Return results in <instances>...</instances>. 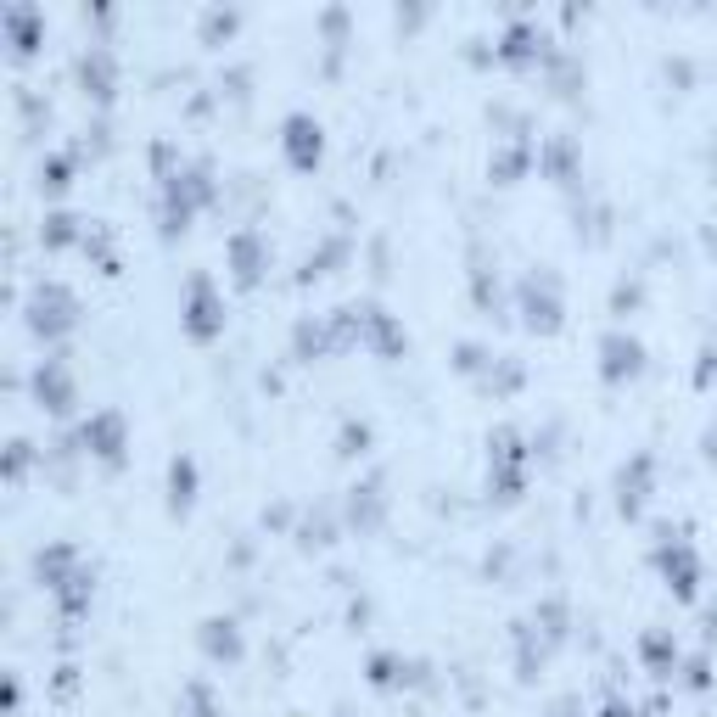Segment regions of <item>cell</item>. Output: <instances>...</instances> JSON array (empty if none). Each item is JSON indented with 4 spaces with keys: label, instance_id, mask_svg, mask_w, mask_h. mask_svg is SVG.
<instances>
[{
    "label": "cell",
    "instance_id": "cell-1",
    "mask_svg": "<svg viewBox=\"0 0 717 717\" xmlns=\"http://www.w3.org/2000/svg\"><path fill=\"white\" fill-rule=\"evenodd\" d=\"M185 331L197 342L219 337L225 331V303H219V292H213V281H191V292H185Z\"/></svg>",
    "mask_w": 717,
    "mask_h": 717
},
{
    "label": "cell",
    "instance_id": "cell-2",
    "mask_svg": "<svg viewBox=\"0 0 717 717\" xmlns=\"http://www.w3.org/2000/svg\"><path fill=\"white\" fill-rule=\"evenodd\" d=\"M29 325L40 331V337H62L73 325V297H68V286H40L34 292V303H29Z\"/></svg>",
    "mask_w": 717,
    "mask_h": 717
},
{
    "label": "cell",
    "instance_id": "cell-3",
    "mask_svg": "<svg viewBox=\"0 0 717 717\" xmlns=\"http://www.w3.org/2000/svg\"><path fill=\"white\" fill-rule=\"evenodd\" d=\"M79 443H85V449L96 454V460L118 465V454H124V421H118L113 409H101V415H90V421H85Z\"/></svg>",
    "mask_w": 717,
    "mask_h": 717
},
{
    "label": "cell",
    "instance_id": "cell-4",
    "mask_svg": "<svg viewBox=\"0 0 717 717\" xmlns=\"http://www.w3.org/2000/svg\"><path fill=\"white\" fill-rule=\"evenodd\" d=\"M600 370H605V381H622V376H639V359H645V348L633 337H622V331H611V337L600 342Z\"/></svg>",
    "mask_w": 717,
    "mask_h": 717
},
{
    "label": "cell",
    "instance_id": "cell-5",
    "mask_svg": "<svg viewBox=\"0 0 717 717\" xmlns=\"http://www.w3.org/2000/svg\"><path fill=\"white\" fill-rule=\"evenodd\" d=\"M320 124H314V118H286V157H292L297 169H314V163H320Z\"/></svg>",
    "mask_w": 717,
    "mask_h": 717
},
{
    "label": "cell",
    "instance_id": "cell-6",
    "mask_svg": "<svg viewBox=\"0 0 717 717\" xmlns=\"http://www.w3.org/2000/svg\"><path fill=\"white\" fill-rule=\"evenodd\" d=\"M34 393H40L45 409H57V415H62V409L73 404V381H68V370H62L57 359H45V365L34 370Z\"/></svg>",
    "mask_w": 717,
    "mask_h": 717
},
{
    "label": "cell",
    "instance_id": "cell-7",
    "mask_svg": "<svg viewBox=\"0 0 717 717\" xmlns=\"http://www.w3.org/2000/svg\"><path fill=\"white\" fill-rule=\"evenodd\" d=\"M191 499H197V460H191V454H174V465H169V505L191 510Z\"/></svg>",
    "mask_w": 717,
    "mask_h": 717
},
{
    "label": "cell",
    "instance_id": "cell-8",
    "mask_svg": "<svg viewBox=\"0 0 717 717\" xmlns=\"http://www.w3.org/2000/svg\"><path fill=\"white\" fill-rule=\"evenodd\" d=\"M79 79H85V90L96 101H107L113 96V57H107V51H85V57H79Z\"/></svg>",
    "mask_w": 717,
    "mask_h": 717
},
{
    "label": "cell",
    "instance_id": "cell-9",
    "mask_svg": "<svg viewBox=\"0 0 717 717\" xmlns=\"http://www.w3.org/2000/svg\"><path fill=\"white\" fill-rule=\"evenodd\" d=\"M661 572L673 577V589L684 594V600L695 594V577H701V572H695V555H689L684 544H667V549H661Z\"/></svg>",
    "mask_w": 717,
    "mask_h": 717
},
{
    "label": "cell",
    "instance_id": "cell-10",
    "mask_svg": "<svg viewBox=\"0 0 717 717\" xmlns=\"http://www.w3.org/2000/svg\"><path fill=\"white\" fill-rule=\"evenodd\" d=\"M230 264H236L241 286H253L258 275H264V247H258V236H236L230 241Z\"/></svg>",
    "mask_w": 717,
    "mask_h": 717
},
{
    "label": "cell",
    "instance_id": "cell-11",
    "mask_svg": "<svg viewBox=\"0 0 717 717\" xmlns=\"http://www.w3.org/2000/svg\"><path fill=\"white\" fill-rule=\"evenodd\" d=\"M40 29H45V17L34 12V6H12V12H6V34H12L17 51H34V45H40Z\"/></svg>",
    "mask_w": 717,
    "mask_h": 717
},
{
    "label": "cell",
    "instance_id": "cell-12",
    "mask_svg": "<svg viewBox=\"0 0 717 717\" xmlns=\"http://www.w3.org/2000/svg\"><path fill=\"white\" fill-rule=\"evenodd\" d=\"M645 477H650V460L639 454V460H633V471H622V510H639V505H645Z\"/></svg>",
    "mask_w": 717,
    "mask_h": 717
},
{
    "label": "cell",
    "instance_id": "cell-13",
    "mask_svg": "<svg viewBox=\"0 0 717 717\" xmlns=\"http://www.w3.org/2000/svg\"><path fill=\"white\" fill-rule=\"evenodd\" d=\"M208 650L213 656H241V639L230 622H208Z\"/></svg>",
    "mask_w": 717,
    "mask_h": 717
},
{
    "label": "cell",
    "instance_id": "cell-14",
    "mask_svg": "<svg viewBox=\"0 0 717 717\" xmlns=\"http://www.w3.org/2000/svg\"><path fill=\"white\" fill-rule=\"evenodd\" d=\"M645 656H650V667H656V673H673V639H661V633H650L645 639Z\"/></svg>",
    "mask_w": 717,
    "mask_h": 717
},
{
    "label": "cell",
    "instance_id": "cell-15",
    "mask_svg": "<svg viewBox=\"0 0 717 717\" xmlns=\"http://www.w3.org/2000/svg\"><path fill=\"white\" fill-rule=\"evenodd\" d=\"M73 225H79L73 213H51V219H45V230H40V236L51 241V247H68V241H73Z\"/></svg>",
    "mask_w": 717,
    "mask_h": 717
},
{
    "label": "cell",
    "instance_id": "cell-16",
    "mask_svg": "<svg viewBox=\"0 0 717 717\" xmlns=\"http://www.w3.org/2000/svg\"><path fill=\"white\" fill-rule=\"evenodd\" d=\"M40 180L51 185V191H62V185H68V163H62V157H51V163H40Z\"/></svg>",
    "mask_w": 717,
    "mask_h": 717
},
{
    "label": "cell",
    "instance_id": "cell-17",
    "mask_svg": "<svg viewBox=\"0 0 717 717\" xmlns=\"http://www.w3.org/2000/svg\"><path fill=\"white\" fill-rule=\"evenodd\" d=\"M23 465H29V443H12V460H6V477H23Z\"/></svg>",
    "mask_w": 717,
    "mask_h": 717
}]
</instances>
